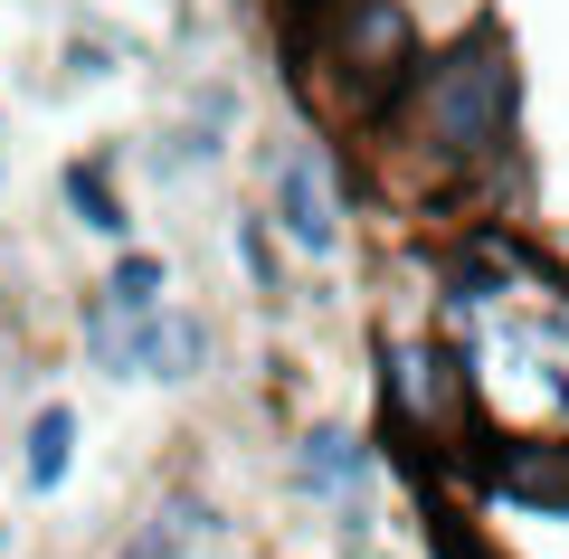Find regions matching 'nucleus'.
Instances as JSON below:
<instances>
[{"label": "nucleus", "instance_id": "7", "mask_svg": "<svg viewBox=\"0 0 569 559\" xmlns=\"http://www.w3.org/2000/svg\"><path fill=\"white\" fill-rule=\"evenodd\" d=\"M200 370H209V322L190 313V303H162V313H142V360H133V380L181 389V380H200Z\"/></svg>", "mask_w": 569, "mask_h": 559}, {"label": "nucleus", "instance_id": "13", "mask_svg": "<svg viewBox=\"0 0 569 559\" xmlns=\"http://www.w3.org/2000/svg\"><path fill=\"white\" fill-rule=\"evenodd\" d=\"M228 238H238V266H247V285H257L266 303H284V295H295V285H284V238L257 219V209H238V228H228Z\"/></svg>", "mask_w": 569, "mask_h": 559}, {"label": "nucleus", "instance_id": "11", "mask_svg": "<svg viewBox=\"0 0 569 559\" xmlns=\"http://www.w3.org/2000/svg\"><path fill=\"white\" fill-rule=\"evenodd\" d=\"M200 531H209V502L200 493H162L152 512H142V531L123 540V559H181Z\"/></svg>", "mask_w": 569, "mask_h": 559}, {"label": "nucleus", "instance_id": "6", "mask_svg": "<svg viewBox=\"0 0 569 559\" xmlns=\"http://www.w3.org/2000/svg\"><path fill=\"white\" fill-rule=\"evenodd\" d=\"M485 483L503 502H522V512L560 521L569 512V446H503V456H485Z\"/></svg>", "mask_w": 569, "mask_h": 559}, {"label": "nucleus", "instance_id": "1", "mask_svg": "<svg viewBox=\"0 0 569 559\" xmlns=\"http://www.w3.org/2000/svg\"><path fill=\"white\" fill-rule=\"evenodd\" d=\"M512 123H522V67H512V39L493 20H475L466 39L427 48L408 96L389 104L380 133L408 142V161L427 171H485L493 152H512Z\"/></svg>", "mask_w": 569, "mask_h": 559}, {"label": "nucleus", "instance_id": "14", "mask_svg": "<svg viewBox=\"0 0 569 559\" xmlns=\"http://www.w3.org/2000/svg\"><path fill=\"white\" fill-rule=\"evenodd\" d=\"M0 180H10V152H0Z\"/></svg>", "mask_w": 569, "mask_h": 559}, {"label": "nucleus", "instance_id": "5", "mask_svg": "<svg viewBox=\"0 0 569 559\" xmlns=\"http://www.w3.org/2000/svg\"><path fill=\"white\" fill-rule=\"evenodd\" d=\"M295 483H305L313 502H370V483H380V437H361V427L323 418L295 437Z\"/></svg>", "mask_w": 569, "mask_h": 559}, {"label": "nucleus", "instance_id": "10", "mask_svg": "<svg viewBox=\"0 0 569 559\" xmlns=\"http://www.w3.org/2000/svg\"><path fill=\"white\" fill-rule=\"evenodd\" d=\"M67 465H77V408H58V399H48L39 418H29L20 483H29V493H58V483H67Z\"/></svg>", "mask_w": 569, "mask_h": 559}, {"label": "nucleus", "instance_id": "2", "mask_svg": "<svg viewBox=\"0 0 569 559\" xmlns=\"http://www.w3.org/2000/svg\"><path fill=\"white\" fill-rule=\"evenodd\" d=\"M418 58H427V39H418V20H408V0H323V29L305 39V86L342 123L380 133L389 104L418 77Z\"/></svg>", "mask_w": 569, "mask_h": 559}, {"label": "nucleus", "instance_id": "4", "mask_svg": "<svg viewBox=\"0 0 569 559\" xmlns=\"http://www.w3.org/2000/svg\"><path fill=\"white\" fill-rule=\"evenodd\" d=\"M266 209H276L266 228H276L295 257H342L351 200H342V180H332L323 142H276V152H266Z\"/></svg>", "mask_w": 569, "mask_h": 559}, {"label": "nucleus", "instance_id": "8", "mask_svg": "<svg viewBox=\"0 0 569 559\" xmlns=\"http://www.w3.org/2000/svg\"><path fill=\"white\" fill-rule=\"evenodd\" d=\"M58 200L77 209V228H86V238H104V247H133V209H123V190H114V161H104V152L67 161V171H58Z\"/></svg>", "mask_w": 569, "mask_h": 559}, {"label": "nucleus", "instance_id": "12", "mask_svg": "<svg viewBox=\"0 0 569 559\" xmlns=\"http://www.w3.org/2000/svg\"><path fill=\"white\" fill-rule=\"evenodd\" d=\"M96 295H114L123 313H162V303H171V266L152 257V247H114V266H104Z\"/></svg>", "mask_w": 569, "mask_h": 559}, {"label": "nucleus", "instance_id": "3", "mask_svg": "<svg viewBox=\"0 0 569 559\" xmlns=\"http://www.w3.org/2000/svg\"><path fill=\"white\" fill-rule=\"evenodd\" d=\"M380 399H389V437H408V446H447V456L485 446L475 370L447 332H389L380 341Z\"/></svg>", "mask_w": 569, "mask_h": 559}, {"label": "nucleus", "instance_id": "9", "mask_svg": "<svg viewBox=\"0 0 569 559\" xmlns=\"http://www.w3.org/2000/svg\"><path fill=\"white\" fill-rule=\"evenodd\" d=\"M86 360H96L104 380H133V360H142V313H123L114 295H86Z\"/></svg>", "mask_w": 569, "mask_h": 559}, {"label": "nucleus", "instance_id": "15", "mask_svg": "<svg viewBox=\"0 0 569 559\" xmlns=\"http://www.w3.org/2000/svg\"><path fill=\"white\" fill-rule=\"evenodd\" d=\"M0 559H10V550H0Z\"/></svg>", "mask_w": 569, "mask_h": 559}]
</instances>
